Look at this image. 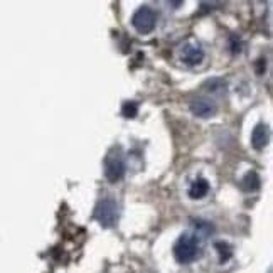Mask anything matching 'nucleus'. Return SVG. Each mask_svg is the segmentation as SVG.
Masks as SVG:
<instances>
[{
  "label": "nucleus",
  "instance_id": "3",
  "mask_svg": "<svg viewBox=\"0 0 273 273\" xmlns=\"http://www.w3.org/2000/svg\"><path fill=\"white\" fill-rule=\"evenodd\" d=\"M117 218H118V206L112 197H104L103 201L98 202V206L95 209V219L103 228H112L117 223Z\"/></svg>",
  "mask_w": 273,
  "mask_h": 273
},
{
  "label": "nucleus",
  "instance_id": "7",
  "mask_svg": "<svg viewBox=\"0 0 273 273\" xmlns=\"http://www.w3.org/2000/svg\"><path fill=\"white\" fill-rule=\"evenodd\" d=\"M268 140H270V132H268V127L260 123L253 129L251 132V145L257 150H261L265 149L266 145H268Z\"/></svg>",
  "mask_w": 273,
  "mask_h": 273
},
{
  "label": "nucleus",
  "instance_id": "5",
  "mask_svg": "<svg viewBox=\"0 0 273 273\" xmlns=\"http://www.w3.org/2000/svg\"><path fill=\"white\" fill-rule=\"evenodd\" d=\"M216 112H218L216 103L213 100H207V98H199V100H194L191 103V113H193L194 117L211 118L216 115Z\"/></svg>",
  "mask_w": 273,
  "mask_h": 273
},
{
  "label": "nucleus",
  "instance_id": "6",
  "mask_svg": "<svg viewBox=\"0 0 273 273\" xmlns=\"http://www.w3.org/2000/svg\"><path fill=\"white\" fill-rule=\"evenodd\" d=\"M182 61L185 62V65L189 66H196L199 65V62H202V59H204V51L201 49L199 44H185L182 48Z\"/></svg>",
  "mask_w": 273,
  "mask_h": 273
},
{
  "label": "nucleus",
  "instance_id": "2",
  "mask_svg": "<svg viewBox=\"0 0 273 273\" xmlns=\"http://www.w3.org/2000/svg\"><path fill=\"white\" fill-rule=\"evenodd\" d=\"M125 159L123 155H121L120 150H112L107 159H104V177L108 179L112 184H117L118 181H121L125 176Z\"/></svg>",
  "mask_w": 273,
  "mask_h": 273
},
{
  "label": "nucleus",
  "instance_id": "1",
  "mask_svg": "<svg viewBox=\"0 0 273 273\" xmlns=\"http://www.w3.org/2000/svg\"><path fill=\"white\" fill-rule=\"evenodd\" d=\"M199 251H201L199 241L193 235H182L176 241V245H174V258L182 265L193 263L199 257Z\"/></svg>",
  "mask_w": 273,
  "mask_h": 273
},
{
  "label": "nucleus",
  "instance_id": "9",
  "mask_svg": "<svg viewBox=\"0 0 273 273\" xmlns=\"http://www.w3.org/2000/svg\"><path fill=\"white\" fill-rule=\"evenodd\" d=\"M260 187V177L257 172H248L246 177L243 179V189L248 191V193H251V191H257Z\"/></svg>",
  "mask_w": 273,
  "mask_h": 273
},
{
  "label": "nucleus",
  "instance_id": "11",
  "mask_svg": "<svg viewBox=\"0 0 273 273\" xmlns=\"http://www.w3.org/2000/svg\"><path fill=\"white\" fill-rule=\"evenodd\" d=\"M216 249H218V253H219V260H221V261L229 260L231 248L226 245V243H216Z\"/></svg>",
  "mask_w": 273,
  "mask_h": 273
},
{
  "label": "nucleus",
  "instance_id": "4",
  "mask_svg": "<svg viewBox=\"0 0 273 273\" xmlns=\"http://www.w3.org/2000/svg\"><path fill=\"white\" fill-rule=\"evenodd\" d=\"M132 26L137 29V32L150 34L157 26V12L152 7H149V5H143V7H140L133 14Z\"/></svg>",
  "mask_w": 273,
  "mask_h": 273
},
{
  "label": "nucleus",
  "instance_id": "8",
  "mask_svg": "<svg viewBox=\"0 0 273 273\" xmlns=\"http://www.w3.org/2000/svg\"><path fill=\"white\" fill-rule=\"evenodd\" d=\"M209 193V182L206 181L204 177H199L196 179V181L191 184L189 187V197L191 199H202V197H206Z\"/></svg>",
  "mask_w": 273,
  "mask_h": 273
},
{
  "label": "nucleus",
  "instance_id": "10",
  "mask_svg": "<svg viewBox=\"0 0 273 273\" xmlns=\"http://www.w3.org/2000/svg\"><path fill=\"white\" fill-rule=\"evenodd\" d=\"M137 113H138V104L135 101L123 103V107H121V115H123L125 118H135Z\"/></svg>",
  "mask_w": 273,
  "mask_h": 273
}]
</instances>
